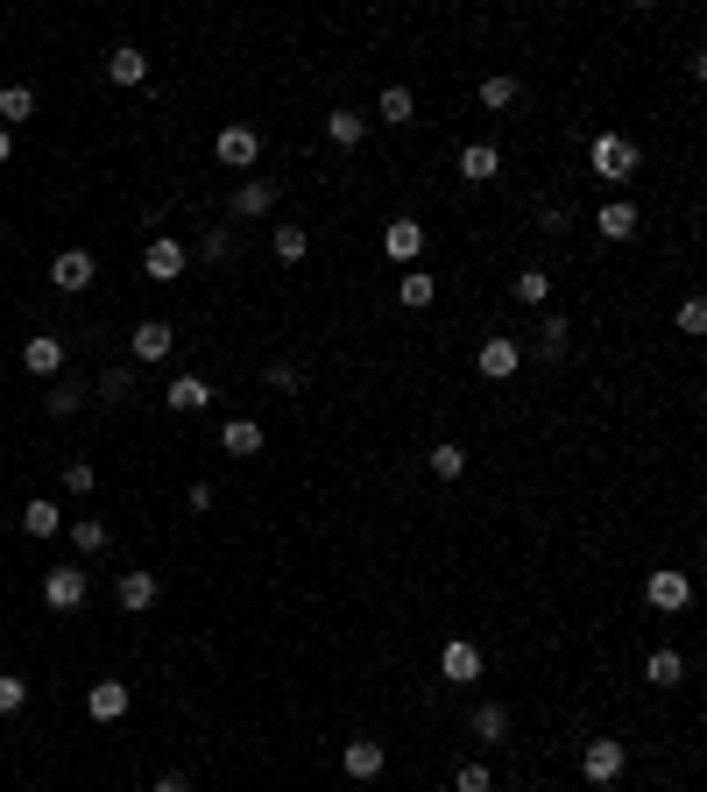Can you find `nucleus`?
Masks as SVG:
<instances>
[{
    "instance_id": "24",
    "label": "nucleus",
    "mask_w": 707,
    "mask_h": 792,
    "mask_svg": "<svg viewBox=\"0 0 707 792\" xmlns=\"http://www.w3.org/2000/svg\"><path fill=\"white\" fill-rule=\"evenodd\" d=\"M22 531L28 537H57V531H64V510H57V503H22Z\"/></svg>"
},
{
    "instance_id": "35",
    "label": "nucleus",
    "mask_w": 707,
    "mask_h": 792,
    "mask_svg": "<svg viewBox=\"0 0 707 792\" xmlns=\"http://www.w3.org/2000/svg\"><path fill=\"white\" fill-rule=\"evenodd\" d=\"M509 291H517V305H545V297H552V276H545V269H523Z\"/></svg>"
},
{
    "instance_id": "10",
    "label": "nucleus",
    "mask_w": 707,
    "mask_h": 792,
    "mask_svg": "<svg viewBox=\"0 0 707 792\" xmlns=\"http://www.w3.org/2000/svg\"><path fill=\"white\" fill-rule=\"evenodd\" d=\"M93 276H99V262L85 256V248H64V256L50 262V283H57V291H71V297H79V291H93Z\"/></svg>"
},
{
    "instance_id": "29",
    "label": "nucleus",
    "mask_w": 707,
    "mask_h": 792,
    "mask_svg": "<svg viewBox=\"0 0 707 792\" xmlns=\"http://www.w3.org/2000/svg\"><path fill=\"white\" fill-rule=\"evenodd\" d=\"M403 121H417V93L411 85H389L382 93V128H403Z\"/></svg>"
},
{
    "instance_id": "20",
    "label": "nucleus",
    "mask_w": 707,
    "mask_h": 792,
    "mask_svg": "<svg viewBox=\"0 0 707 792\" xmlns=\"http://www.w3.org/2000/svg\"><path fill=\"white\" fill-rule=\"evenodd\" d=\"M495 170H503L495 142H468V149H460V177H468V185H495Z\"/></svg>"
},
{
    "instance_id": "22",
    "label": "nucleus",
    "mask_w": 707,
    "mask_h": 792,
    "mask_svg": "<svg viewBox=\"0 0 707 792\" xmlns=\"http://www.w3.org/2000/svg\"><path fill=\"white\" fill-rule=\"evenodd\" d=\"M107 79H114V85H142V79H149V57L134 50V43H120V50L107 57Z\"/></svg>"
},
{
    "instance_id": "43",
    "label": "nucleus",
    "mask_w": 707,
    "mask_h": 792,
    "mask_svg": "<svg viewBox=\"0 0 707 792\" xmlns=\"http://www.w3.org/2000/svg\"><path fill=\"white\" fill-rule=\"evenodd\" d=\"M156 792H191V785L177 779V771H163V779H156Z\"/></svg>"
},
{
    "instance_id": "39",
    "label": "nucleus",
    "mask_w": 707,
    "mask_h": 792,
    "mask_svg": "<svg viewBox=\"0 0 707 792\" xmlns=\"http://www.w3.org/2000/svg\"><path fill=\"white\" fill-rule=\"evenodd\" d=\"M453 792H495V771L488 765H460L453 771Z\"/></svg>"
},
{
    "instance_id": "44",
    "label": "nucleus",
    "mask_w": 707,
    "mask_h": 792,
    "mask_svg": "<svg viewBox=\"0 0 707 792\" xmlns=\"http://www.w3.org/2000/svg\"><path fill=\"white\" fill-rule=\"evenodd\" d=\"M8 156H14V134H8V128H0V163H8Z\"/></svg>"
},
{
    "instance_id": "30",
    "label": "nucleus",
    "mask_w": 707,
    "mask_h": 792,
    "mask_svg": "<svg viewBox=\"0 0 707 792\" xmlns=\"http://www.w3.org/2000/svg\"><path fill=\"white\" fill-rule=\"evenodd\" d=\"M644 679H651V686H680L686 679V659H680V651H651V659H644Z\"/></svg>"
},
{
    "instance_id": "31",
    "label": "nucleus",
    "mask_w": 707,
    "mask_h": 792,
    "mask_svg": "<svg viewBox=\"0 0 707 792\" xmlns=\"http://www.w3.org/2000/svg\"><path fill=\"white\" fill-rule=\"evenodd\" d=\"M269 248H276V262H305L311 256V234L305 227H276V234H269Z\"/></svg>"
},
{
    "instance_id": "23",
    "label": "nucleus",
    "mask_w": 707,
    "mask_h": 792,
    "mask_svg": "<svg viewBox=\"0 0 707 792\" xmlns=\"http://www.w3.org/2000/svg\"><path fill=\"white\" fill-rule=\"evenodd\" d=\"M43 411L50 417H71V411H85V382H71V376H57L50 390H43Z\"/></svg>"
},
{
    "instance_id": "33",
    "label": "nucleus",
    "mask_w": 707,
    "mask_h": 792,
    "mask_svg": "<svg viewBox=\"0 0 707 792\" xmlns=\"http://www.w3.org/2000/svg\"><path fill=\"white\" fill-rule=\"evenodd\" d=\"M481 107H488V114L517 107V79H503V71H488V79H481Z\"/></svg>"
},
{
    "instance_id": "28",
    "label": "nucleus",
    "mask_w": 707,
    "mask_h": 792,
    "mask_svg": "<svg viewBox=\"0 0 707 792\" xmlns=\"http://www.w3.org/2000/svg\"><path fill=\"white\" fill-rule=\"evenodd\" d=\"M397 297H403V305H411V311H425L432 297H439V276H432V269H411V276L397 283Z\"/></svg>"
},
{
    "instance_id": "41",
    "label": "nucleus",
    "mask_w": 707,
    "mask_h": 792,
    "mask_svg": "<svg viewBox=\"0 0 707 792\" xmlns=\"http://www.w3.org/2000/svg\"><path fill=\"white\" fill-rule=\"evenodd\" d=\"M680 333H707V305H700V297H686V305H680Z\"/></svg>"
},
{
    "instance_id": "42",
    "label": "nucleus",
    "mask_w": 707,
    "mask_h": 792,
    "mask_svg": "<svg viewBox=\"0 0 707 792\" xmlns=\"http://www.w3.org/2000/svg\"><path fill=\"white\" fill-rule=\"evenodd\" d=\"M199 256H205V262H227V256H234V241H227V234H220V227H205V241H199Z\"/></svg>"
},
{
    "instance_id": "12",
    "label": "nucleus",
    "mask_w": 707,
    "mask_h": 792,
    "mask_svg": "<svg viewBox=\"0 0 707 792\" xmlns=\"http://www.w3.org/2000/svg\"><path fill=\"white\" fill-rule=\"evenodd\" d=\"M22 368H28V376H64V340H57V333H36V340H22Z\"/></svg>"
},
{
    "instance_id": "14",
    "label": "nucleus",
    "mask_w": 707,
    "mask_h": 792,
    "mask_svg": "<svg viewBox=\"0 0 707 792\" xmlns=\"http://www.w3.org/2000/svg\"><path fill=\"white\" fill-rule=\"evenodd\" d=\"M262 425H255V417H227V425H220V453H234V460H255L262 453Z\"/></svg>"
},
{
    "instance_id": "27",
    "label": "nucleus",
    "mask_w": 707,
    "mask_h": 792,
    "mask_svg": "<svg viewBox=\"0 0 707 792\" xmlns=\"http://www.w3.org/2000/svg\"><path fill=\"white\" fill-rule=\"evenodd\" d=\"M36 114V93L28 85H0V128H22Z\"/></svg>"
},
{
    "instance_id": "21",
    "label": "nucleus",
    "mask_w": 707,
    "mask_h": 792,
    "mask_svg": "<svg viewBox=\"0 0 707 792\" xmlns=\"http://www.w3.org/2000/svg\"><path fill=\"white\" fill-rule=\"evenodd\" d=\"M594 227H601V241H629V234H637V205H629V199H609L594 213Z\"/></svg>"
},
{
    "instance_id": "16",
    "label": "nucleus",
    "mask_w": 707,
    "mask_h": 792,
    "mask_svg": "<svg viewBox=\"0 0 707 792\" xmlns=\"http://www.w3.org/2000/svg\"><path fill=\"white\" fill-rule=\"evenodd\" d=\"M326 142H333V149H361V142H368V114L333 107V114H326Z\"/></svg>"
},
{
    "instance_id": "7",
    "label": "nucleus",
    "mask_w": 707,
    "mask_h": 792,
    "mask_svg": "<svg viewBox=\"0 0 707 792\" xmlns=\"http://www.w3.org/2000/svg\"><path fill=\"white\" fill-rule=\"evenodd\" d=\"M128 708H134L128 679H93V686H85V714H93V722H120Z\"/></svg>"
},
{
    "instance_id": "8",
    "label": "nucleus",
    "mask_w": 707,
    "mask_h": 792,
    "mask_svg": "<svg viewBox=\"0 0 707 792\" xmlns=\"http://www.w3.org/2000/svg\"><path fill=\"white\" fill-rule=\"evenodd\" d=\"M213 156L227 163V170H255L262 142H255V128H240V121H234V128H220V134H213Z\"/></svg>"
},
{
    "instance_id": "9",
    "label": "nucleus",
    "mask_w": 707,
    "mask_h": 792,
    "mask_svg": "<svg viewBox=\"0 0 707 792\" xmlns=\"http://www.w3.org/2000/svg\"><path fill=\"white\" fill-rule=\"evenodd\" d=\"M474 368H481V376H488V382H509V376H517V368H523V347H517V340H503V333H495V340H481Z\"/></svg>"
},
{
    "instance_id": "32",
    "label": "nucleus",
    "mask_w": 707,
    "mask_h": 792,
    "mask_svg": "<svg viewBox=\"0 0 707 792\" xmlns=\"http://www.w3.org/2000/svg\"><path fill=\"white\" fill-rule=\"evenodd\" d=\"M71 545H79V552H107V545H114L107 517H79V524H71Z\"/></svg>"
},
{
    "instance_id": "17",
    "label": "nucleus",
    "mask_w": 707,
    "mask_h": 792,
    "mask_svg": "<svg viewBox=\"0 0 707 792\" xmlns=\"http://www.w3.org/2000/svg\"><path fill=\"white\" fill-rule=\"evenodd\" d=\"M439 672H446L453 686H468V679H481V651L468 645V637H453V645L439 651Z\"/></svg>"
},
{
    "instance_id": "19",
    "label": "nucleus",
    "mask_w": 707,
    "mask_h": 792,
    "mask_svg": "<svg viewBox=\"0 0 707 792\" xmlns=\"http://www.w3.org/2000/svg\"><path fill=\"white\" fill-rule=\"evenodd\" d=\"M163 403H170V411H213V382L205 376H177L170 390H163Z\"/></svg>"
},
{
    "instance_id": "11",
    "label": "nucleus",
    "mask_w": 707,
    "mask_h": 792,
    "mask_svg": "<svg viewBox=\"0 0 707 792\" xmlns=\"http://www.w3.org/2000/svg\"><path fill=\"white\" fill-rule=\"evenodd\" d=\"M185 241H170V234H156V241H149L142 248V269H149V276H156V283H177V276H185Z\"/></svg>"
},
{
    "instance_id": "36",
    "label": "nucleus",
    "mask_w": 707,
    "mask_h": 792,
    "mask_svg": "<svg viewBox=\"0 0 707 792\" xmlns=\"http://www.w3.org/2000/svg\"><path fill=\"white\" fill-rule=\"evenodd\" d=\"M134 397V368H107L99 376V403H128Z\"/></svg>"
},
{
    "instance_id": "2",
    "label": "nucleus",
    "mask_w": 707,
    "mask_h": 792,
    "mask_svg": "<svg viewBox=\"0 0 707 792\" xmlns=\"http://www.w3.org/2000/svg\"><path fill=\"white\" fill-rule=\"evenodd\" d=\"M580 771H588V785H615L629 771V750H623V736H594L588 750H580Z\"/></svg>"
},
{
    "instance_id": "34",
    "label": "nucleus",
    "mask_w": 707,
    "mask_h": 792,
    "mask_svg": "<svg viewBox=\"0 0 707 792\" xmlns=\"http://www.w3.org/2000/svg\"><path fill=\"white\" fill-rule=\"evenodd\" d=\"M432 474H439V482H460V474H468V446H432Z\"/></svg>"
},
{
    "instance_id": "18",
    "label": "nucleus",
    "mask_w": 707,
    "mask_h": 792,
    "mask_svg": "<svg viewBox=\"0 0 707 792\" xmlns=\"http://www.w3.org/2000/svg\"><path fill=\"white\" fill-rule=\"evenodd\" d=\"M417 248H425V227H417V220H389L382 256H389V262H417Z\"/></svg>"
},
{
    "instance_id": "13",
    "label": "nucleus",
    "mask_w": 707,
    "mask_h": 792,
    "mask_svg": "<svg viewBox=\"0 0 707 792\" xmlns=\"http://www.w3.org/2000/svg\"><path fill=\"white\" fill-rule=\"evenodd\" d=\"M114 594H120V608H128V616H142V608H156V594H163V588H156V574H149V566H128Z\"/></svg>"
},
{
    "instance_id": "3",
    "label": "nucleus",
    "mask_w": 707,
    "mask_h": 792,
    "mask_svg": "<svg viewBox=\"0 0 707 792\" xmlns=\"http://www.w3.org/2000/svg\"><path fill=\"white\" fill-rule=\"evenodd\" d=\"M644 602H651V608H658V616H680V608H686V602H694V580H686V574H680V566H658V574H651V580H644Z\"/></svg>"
},
{
    "instance_id": "26",
    "label": "nucleus",
    "mask_w": 707,
    "mask_h": 792,
    "mask_svg": "<svg viewBox=\"0 0 707 792\" xmlns=\"http://www.w3.org/2000/svg\"><path fill=\"white\" fill-rule=\"evenodd\" d=\"M566 347H574V326H566L559 311H545V326H538V354H545V362H559Z\"/></svg>"
},
{
    "instance_id": "5",
    "label": "nucleus",
    "mask_w": 707,
    "mask_h": 792,
    "mask_svg": "<svg viewBox=\"0 0 707 792\" xmlns=\"http://www.w3.org/2000/svg\"><path fill=\"white\" fill-rule=\"evenodd\" d=\"M85 588H93V580H85V566H50V574H43V602H50L57 616H71V608L85 602Z\"/></svg>"
},
{
    "instance_id": "4",
    "label": "nucleus",
    "mask_w": 707,
    "mask_h": 792,
    "mask_svg": "<svg viewBox=\"0 0 707 792\" xmlns=\"http://www.w3.org/2000/svg\"><path fill=\"white\" fill-rule=\"evenodd\" d=\"M170 354H177V333H170L163 319H142V326L128 333V362H134V368H149V362H170Z\"/></svg>"
},
{
    "instance_id": "6",
    "label": "nucleus",
    "mask_w": 707,
    "mask_h": 792,
    "mask_svg": "<svg viewBox=\"0 0 707 792\" xmlns=\"http://www.w3.org/2000/svg\"><path fill=\"white\" fill-rule=\"evenodd\" d=\"M276 199H283L276 177H240L227 205H234V220H262V213H276Z\"/></svg>"
},
{
    "instance_id": "37",
    "label": "nucleus",
    "mask_w": 707,
    "mask_h": 792,
    "mask_svg": "<svg viewBox=\"0 0 707 792\" xmlns=\"http://www.w3.org/2000/svg\"><path fill=\"white\" fill-rule=\"evenodd\" d=\"M262 382H269L276 397H297V390H305V376H297L291 362H269V368H262Z\"/></svg>"
},
{
    "instance_id": "1",
    "label": "nucleus",
    "mask_w": 707,
    "mask_h": 792,
    "mask_svg": "<svg viewBox=\"0 0 707 792\" xmlns=\"http://www.w3.org/2000/svg\"><path fill=\"white\" fill-rule=\"evenodd\" d=\"M637 142H629V134H594V142H588V170L601 177V185H629V177H637Z\"/></svg>"
},
{
    "instance_id": "38",
    "label": "nucleus",
    "mask_w": 707,
    "mask_h": 792,
    "mask_svg": "<svg viewBox=\"0 0 707 792\" xmlns=\"http://www.w3.org/2000/svg\"><path fill=\"white\" fill-rule=\"evenodd\" d=\"M64 488H71V496H93V488H99V468H93V460H71V468H64Z\"/></svg>"
},
{
    "instance_id": "40",
    "label": "nucleus",
    "mask_w": 707,
    "mask_h": 792,
    "mask_svg": "<svg viewBox=\"0 0 707 792\" xmlns=\"http://www.w3.org/2000/svg\"><path fill=\"white\" fill-rule=\"evenodd\" d=\"M22 700H28V679L22 672H0V714H14Z\"/></svg>"
},
{
    "instance_id": "25",
    "label": "nucleus",
    "mask_w": 707,
    "mask_h": 792,
    "mask_svg": "<svg viewBox=\"0 0 707 792\" xmlns=\"http://www.w3.org/2000/svg\"><path fill=\"white\" fill-rule=\"evenodd\" d=\"M468 729L481 743H509V708H495V700H481V708L468 714Z\"/></svg>"
},
{
    "instance_id": "15",
    "label": "nucleus",
    "mask_w": 707,
    "mask_h": 792,
    "mask_svg": "<svg viewBox=\"0 0 707 792\" xmlns=\"http://www.w3.org/2000/svg\"><path fill=\"white\" fill-rule=\"evenodd\" d=\"M382 765H389L382 736H354L347 743V779H382Z\"/></svg>"
}]
</instances>
